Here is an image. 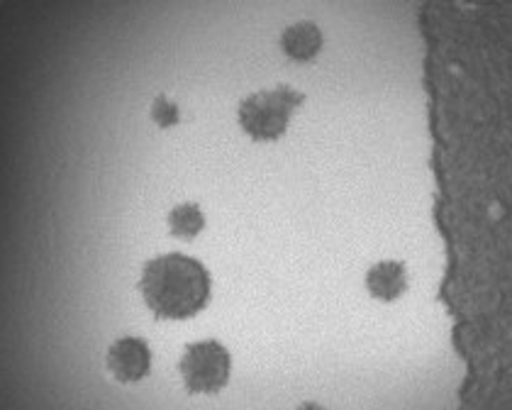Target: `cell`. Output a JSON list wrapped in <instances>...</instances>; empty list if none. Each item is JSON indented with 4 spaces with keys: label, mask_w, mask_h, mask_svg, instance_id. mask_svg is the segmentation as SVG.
Listing matches in <instances>:
<instances>
[{
    "label": "cell",
    "mask_w": 512,
    "mask_h": 410,
    "mask_svg": "<svg viewBox=\"0 0 512 410\" xmlns=\"http://www.w3.org/2000/svg\"><path fill=\"white\" fill-rule=\"evenodd\" d=\"M139 291L159 320H188L208 308L213 279L196 257L171 252L147 262Z\"/></svg>",
    "instance_id": "6da1fadb"
},
{
    "label": "cell",
    "mask_w": 512,
    "mask_h": 410,
    "mask_svg": "<svg viewBox=\"0 0 512 410\" xmlns=\"http://www.w3.org/2000/svg\"><path fill=\"white\" fill-rule=\"evenodd\" d=\"M303 101V93L286 86L274 88V91H259L244 98L239 105V125L256 142L278 140Z\"/></svg>",
    "instance_id": "7a4b0ae2"
},
{
    "label": "cell",
    "mask_w": 512,
    "mask_h": 410,
    "mask_svg": "<svg viewBox=\"0 0 512 410\" xmlns=\"http://www.w3.org/2000/svg\"><path fill=\"white\" fill-rule=\"evenodd\" d=\"M178 371L188 393L210 396V393L222 391L230 384L232 374L230 349L215 340L193 342L183 349Z\"/></svg>",
    "instance_id": "3957f363"
},
{
    "label": "cell",
    "mask_w": 512,
    "mask_h": 410,
    "mask_svg": "<svg viewBox=\"0 0 512 410\" xmlns=\"http://www.w3.org/2000/svg\"><path fill=\"white\" fill-rule=\"evenodd\" d=\"M108 371L120 384H139L152 371V349L139 337H122L108 349Z\"/></svg>",
    "instance_id": "277c9868"
},
{
    "label": "cell",
    "mask_w": 512,
    "mask_h": 410,
    "mask_svg": "<svg viewBox=\"0 0 512 410\" xmlns=\"http://www.w3.org/2000/svg\"><path fill=\"white\" fill-rule=\"evenodd\" d=\"M408 269L403 262H378L366 271V291L381 303H393L408 291Z\"/></svg>",
    "instance_id": "5b68a950"
},
{
    "label": "cell",
    "mask_w": 512,
    "mask_h": 410,
    "mask_svg": "<svg viewBox=\"0 0 512 410\" xmlns=\"http://www.w3.org/2000/svg\"><path fill=\"white\" fill-rule=\"evenodd\" d=\"M281 49L296 62H310L322 49V32L315 22H296L281 35Z\"/></svg>",
    "instance_id": "8992f818"
},
{
    "label": "cell",
    "mask_w": 512,
    "mask_h": 410,
    "mask_svg": "<svg viewBox=\"0 0 512 410\" xmlns=\"http://www.w3.org/2000/svg\"><path fill=\"white\" fill-rule=\"evenodd\" d=\"M169 232L178 240H193L205 227V215L196 203H181L169 210Z\"/></svg>",
    "instance_id": "52a82bcc"
},
{
    "label": "cell",
    "mask_w": 512,
    "mask_h": 410,
    "mask_svg": "<svg viewBox=\"0 0 512 410\" xmlns=\"http://www.w3.org/2000/svg\"><path fill=\"white\" fill-rule=\"evenodd\" d=\"M152 120L157 123L159 127H171L178 123V108L174 103L169 101V98L159 96L157 101L152 105Z\"/></svg>",
    "instance_id": "ba28073f"
},
{
    "label": "cell",
    "mask_w": 512,
    "mask_h": 410,
    "mask_svg": "<svg viewBox=\"0 0 512 410\" xmlns=\"http://www.w3.org/2000/svg\"><path fill=\"white\" fill-rule=\"evenodd\" d=\"M298 410H325L322 406H317V403H303Z\"/></svg>",
    "instance_id": "9c48e42d"
}]
</instances>
